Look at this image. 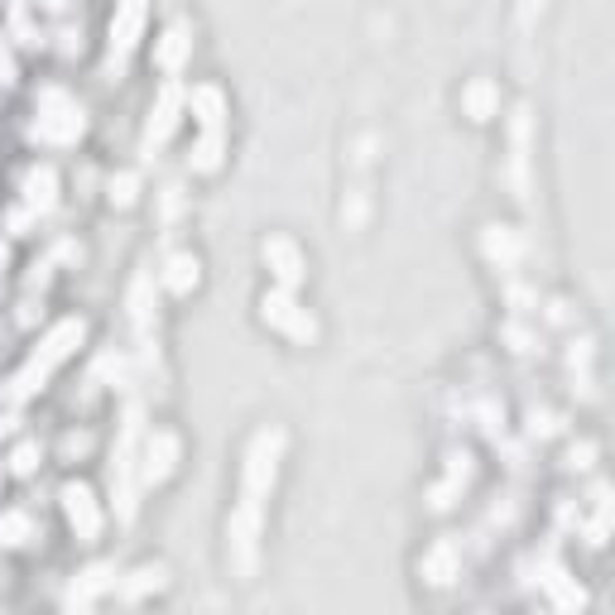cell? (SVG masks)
I'll return each mask as SVG.
<instances>
[{
  "instance_id": "cell-12",
  "label": "cell",
  "mask_w": 615,
  "mask_h": 615,
  "mask_svg": "<svg viewBox=\"0 0 615 615\" xmlns=\"http://www.w3.org/2000/svg\"><path fill=\"white\" fill-rule=\"evenodd\" d=\"M111 202H120V208H126V202H135V178H120V184H116V178H111Z\"/></svg>"
},
{
  "instance_id": "cell-6",
  "label": "cell",
  "mask_w": 615,
  "mask_h": 615,
  "mask_svg": "<svg viewBox=\"0 0 615 615\" xmlns=\"http://www.w3.org/2000/svg\"><path fill=\"white\" fill-rule=\"evenodd\" d=\"M188 111L198 120V130H222V120H226L222 87H216V82H198V87L188 92Z\"/></svg>"
},
{
  "instance_id": "cell-10",
  "label": "cell",
  "mask_w": 615,
  "mask_h": 615,
  "mask_svg": "<svg viewBox=\"0 0 615 615\" xmlns=\"http://www.w3.org/2000/svg\"><path fill=\"white\" fill-rule=\"evenodd\" d=\"M222 150H226L222 130H202V140L188 150V168H198V174H216V168H222Z\"/></svg>"
},
{
  "instance_id": "cell-9",
  "label": "cell",
  "mask_w": 615,
  "mask_h": 615,
  "mask_svg": "<svg viewBox=\"0 0 615 615\" xmlns=\"http://www.w3.org/2000/svg\"><path fill=\"white\" fill-rule=\"evenodd\" d=\"M174 126H178V87H164L159 111H150V126H144V150H150V144H164Z\"/></svg>"
},
{
  "instance_id": "cell-5",
  "label": "cell",
  "mask_w": 615,
  "mask_h": 615,
  "mask_svg": "<svg viewBox=\"0 0 615 615\" xmlns=\"http://www.w3.org/2000/svg\"><path fill=\"white\" fill-rule=\"evenodd\" d=\"M63 510H68L72 529H78V539H96V534H102V510H96V496L87 486H68L63 490Z\"/></svg>"
},
{
  "instance_id": "cell-1",
  "label": "cell",
  "mask_w": 615,
  "mask_h": 615,
  "mask_svg": "<svg viewBox=\"0 0 615 615\" xmlns=\"http://www.w3.org/2000/svg\"><path fill=\"white\" fill-rule=\"evenodd\" d=\"M280 452H284V433H256V442L246 452V496L250 500L270 496L274 472H280Z\"/></svg>"
},
{
  "instance_id": "cell-2",
  "label": "cell",
  "mask_w": 615,
  "mask_h": 615,
  "mask_svg": "<svg viewBox=\"0 0 615 615\" xmlns=\"http://www.w3.org/2000/svg\"><path fill=\"white\" fill-rule=\"evenodd\" d=\"M264 322H270V328H280V332H288L294 336V342H308L312 332H318V322L308 318V308H298V298H294V288H270V294H264Z\"/></svg>"
},
{
  "instance_id": "cell-3",
  "label": "cell",
  "mask_w": 615,
  "mask_h": 615,
  "mask_svg": "<svg viewBox=\"0 0 615 615\" xmlns=\"http://www.w3.org/2000/svg\"><path fill=\"white\" fill-rule=\"evenodd\" d=\"M260 256H264V264H270V274L280 280L284 288H294L298 280L308 274V260H304V250L294 246L288 236H274V240H264L260 246Z\"/></svg>"
},
{
  "instance_id": "cell-11",
  "label": "cell",
  "mask_w": 615,
  "mask_h": 615,
  "mask_svg": "<svg viewBox=\"0 0 615 615\" xmlns=\"http://www.w3.org/2000/svg\"><path fill=\"white\" fill-rule=\"evenodd\" d=\"M462 102H466V111H472L476 120H486V116L500 106V92L490 87V82H476V87H466V92H462Z\"/></svg>"
},
{
  "instance_id": "cell-7",
  "label": "cell",
  "mask_w": 615,
  "mask_h": 615,
  "mask_svg": "<svg viewBox=\"0 0 615 615\" xmlns=\"http://www.w3.org/2000/svg\"><path fill=\"white\" fill-rule=\"evenodd\" d=\"M192 54V39H188V24L178 20V24H168L164 29V39L154 44V63H159L164 72H178L184 68V58Z\"/></svg>"
},
{
  "instance_id": "cell-4",
  "label": "cell",
  "mask_w": 615,
  "mask_h": 615,
  "mask_svg": "<svg viewBox=\"0 0 615 615\" xmlns=\"http://www.w3.org/2000/svg\"><path fill=\"white\" fill-rule=\"evenodd\" d=\"M174 466H178V438H174L168 428L150 433V442H144V466H140V476L159 486V481L174 476Z\"/></svg>"
},
{
  "instance_id": "cell-8",
  "label": "cell",
  "mask_w": 615,
  "mask_h": 615,
  "mask_svg": "<svg viewBox=\"0 0 615 615\" xmlns=\"http://www.w3.org/2000/svg\"><path fill=\"white\" fill-rule=\"evenodd\" d=\"M198 256L192 250H178V256H168L164 260V270H159V284L168 288V294H188V288H198Z\"/></svg>"
}]
</instances>
